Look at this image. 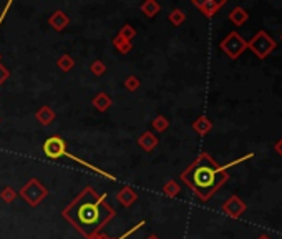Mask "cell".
Wrapping results in <instances>:
<instances>
[{"mask_svg": "<svg viewBox=\"0 0 282 239\" xmlns=\"http://www.w3.org/2000/svg\"><path fill=\"white\" fill-rule=\"evenodd\" d=\"M115 216L116 211L106 201V196L91 186H87L82 193L76 194L75 200L68 202L62 211L63 220L70 222L85 239L102 233V229L110 224Z\"/></svg>", "mask_w": 282, "mask_h": 239, "instance_id": "cell-1", "label": "cell"}, {"mask_svg": "<svg viewBox=\"0 0 282 239\" xmlns=\"http://www.w3.org/2000/svg\"><path fill=\"white\" fill-rule=\"evenodd\" d=\"M179 178L201 201H208L229 180V175L209 153H201Z\"/></svg>", "mask_w": 282, "mask_h": 239, "instance_id": "cell-2", "label": "cell"}, {"mask_svg": "<svg viewBox=\"0 0 282 239\" xmlns=\"http://www.w3.org/2000/svg\"><path fill=\"white\" fill-rule=\"evenodd\" d=\"M18 196L27 202L30 208H37V206L48 196V189L43 183H40L37 178H30L25 184L20 188Z\"/></svg>", "mask_w": 282, "mask_h": 239, "instance_id": "cell-3", "label": "cell"}, {"mask_svg": "<svg viewBox=\"0 0 282 239\" xmlns=\"http://www.w3.org/2000/svg\"><path fill=\"white\" fill-rule=\"evenodd\" d=\"M247 48L259 60H265L277 48V42L265 30H259L247 42Z\"/></svg>", "mask_w": 282, "mask_h": 239, "instance_id": "cell-4", "label": "cell"}, {"mask_svg": "<svg viewBox=\"0 0 282 239\" xmlns=\"http://www.w3.org/2000/svg\"><path fill=\"white\" fill-rule=\"evenodd\" d=\"M219 48L231 60H237L246 50H247V40L241 37L237 32H231V34H228L223 40H221Z\"/></svg>", "mask_w": 282, "mask_h": 239, "instance_id": "cell-5", "label": "cell"}, {"mask_svg": "<svg viewBox=\"0 0 282 239\" xmlns=\"http://www.w3.org/2000/svg\"><path fill=\"white\" fill-rule=\"evenodd\" d=\"M67 153V143L62 136L53 135V136H48L43 143V155L50 160H58Z\"/></svg>", "mask_w": 282, "mask_h": 239, "instance_id": "cell-6", "label": "cell"}, {"mask_svg": "<svg viewBox=\"0 0 282 239\" xmlns=\"http://www.w3.org/2000/svg\"><path fill=\"white\" fill-rule=\"evenodd\" d=\"M246 209H247V206H246V202L241 200L237 194H232V196L223 204V213L226 216L232 218V220H239V218L246 213Z\"/></svg>", "mask_w": 282, "mask_h": 239, "instance_id": "cell-7", "label": "cell"}, {"mask_svg": "<svg viewBox=\"0 0 282 239\" xmlns=\"http://www.w3.org/2000/svg\"><path fill=\"white\" fill-rule=\"evenodd\" d=\"M226 3H228L226 0H221V2H217V0H193V5H194L196 9L208 18L214 17Z\"/></svg>", "mask_w": 282, "mask_h": 239, "instance_id": "cell-8", "label": "cell"}, {"mask_svg": "<svg viewBox=\"0 0 282 239\" xmlns=\"http://www.w3.org/2000/svg\"><path fill=\"white\" fill-rule=\"evenodd\" d=\"M48 25L53 28L55 32H63L68 25H70V17H68L63 10L58 9L48 17Z\"/></svg>", "mask_w": 282, "mask_h": 239, "instance_id": "cell-9", "label": "cell"}, {"mask_svg": "<svg viewBox=\"0 0 282 239\" xmlns=\"http://www.w3.org/2000/svg\"><path fill=\"white\" fill-rule=\"evenodd\" d=\"M116 200L123 208H131L136 201H138V193L131 188V186H123L118 193H116Z\"/></svg>", "mask_w": 282, "mask_h": 239, "instance_id": "cell-10", "label": "cell"}, {"mask_svg": "<svg viewBox=\"0 0 282 239\" xmlns=\"http://www.w3.org/2000/svg\"><path fill=\"white\" fill-rule=\"evenodd\" d=\"M65 158H68V160H73L75 163H78V165H83L85 168H88V169H91V171H95L96 175H100V176H103V178H106V180H110V181H116V176H113L110 175V173H106L105 169L102 168H98V166H95V165H91V163H88L87 160H83V158H80V156H75V155H71L70 151H67L65 155H63Z\"/></svg>", "mask_w": 282, "mask_h": 239, "instance_id": "cell-11", "label": "cell"}, {"mask_svg": "<svg viewBox=\"0 0 282 239\" xmlns=\"http://www.w3.org/2000/svg\"><path fill=\"white\" fill-rule=\"evenodd\" d=\"M136 143H138V147L143 149V151L146 153H151L153 149H155L156 147H158V138H156L155 133L151 131H144L141 133V135L138 136V140H136Z\"/></svg>", "mask_w": 282, "mask_h": 239, "instance_id": "cell-12", "label": "cell"}, {"mask_svg": "<svg viewBox=\"0 0 282 239\" xmlns=\"http://www.w3.org/2000/svg\"><path fill=\"white\" fill-rule=\"evenodd\" d=\"M55 118H56V113L52 110V107H48V105H43L42 108H38V110L35 111V120H37L42 127H50V125L55 121Z\"/></svg>", "mask_w": 282, "mask_h": 239, "instance_id": "cell-13", "label": "cell"}, {"mask_svg": "<svg viewBox=\"0 0 282 239\" xmlns=\"http://www.w3.org/2000/svg\"><path fill=\"white\" fill-rule=\"evenodd\" d=\"M91 105L95 107V110L105 113V111H108L111 108L113 100H111V96L108 95V93L100 92V93H96V95L93 96V100H91Z\"/></svg>", "mask_w": 282, "mask_h": 239, "instance_id": "cell-14", "label": "cell"}, {"mask_svg": "<svg viewBox=\"0 0 282 239\" xmlns=\"http://www.w3.org/2000/svg\"><path fill=\"white\" fill-rule=\"evenodd\" d=\"M193 129L197 133L199 136H206L208 133H211V129H212V121L208 118V116H204V115H201V116H197V118L193 121Z\"/></svg>", "mask_w": 282, "mask_h": 239, "instance_id": "cell-15", "label": "cell"}, {"mask_svg": "<svg viewBox=\"0 0 282 239\" xmlns=\"http://www.w3.org/2000/svg\"><path fill=\"white\" fill-rule=\"evenodd\" d=\"M228 17H229V20H231V22L234 23L236 27H241V25H244V23L249 20V14L243 9V7H234V9L229 12Z\"/></svg>", "mask_w": 282, "mask_h": 239, "instance_id": "cell-16", "label": "cell"}, {"mask_svg": "<svg viewBox=\"0 0 282 239\" xmlns=\"http://www.w3.org/2000/svg\"><path fill=\"white\" fill-rule=\"evenodd\" d=\"M140 10L143 12L144 15H146L148 18H155L156 15L159 14V10H161V5L156 0H144L143 3L140 5Z\"/></svg>", "mask_w": 282, "mask_h": 239, "instance_id": "cell-17", "label": "cell"}, {"mask_svg": "<svg viewBox=\"0 0 282 239\" xmlns=\"http://www.w3.org/2000/svg\"><path fill=\"white\" fill-rule=\"evenodd\" d=\"M56 67H58L62 72H65V74H68V72H71V70H73V68H75V60H73V56H70L68 54L60 55L58 58H56Z\"/></svg>", "mask_w": 282, "mask_h": 239, "instance_id": "cell-18", "label": "cell"}, {"mask_svg": "<svg viewBox=\"0 0 282 239\" xmlns=\"http://www.w3.org/2000/svg\"><path fill=\"white\" fill-rule=\"evenodd\" d=\"M161 191H163L164 196L168 198H176L178 194L181 193V186L178 181L175 180H168L166 183L163 184V188H161Z\"/></svg>", "mask_w": 282, "mask_h": 239, "instance_id": "cell-19", "label": "cell"}, {"mask_svg": "<svg viewBox=\"0 0 282 239\" xmlns=\"http://www.w3.org/2000/svg\"><path fill=\"white\" fill-rule=\"evenodd\" d=\"M143 226H144V221L136 222V224L133 226L131 229H128L126 233L122 234V236H120V238H110V236H106V234H102V233H100V234H95V236H93V238H90V239H126V238H130L133 233H136V231H140L141 228H143Z\"/></svg>", "mask_w": 282, "mask_h": 239, "instance_id": "cell-20", "label": "cell"}, {"mask_svg": "<svg viewBox=\"0 0 282 239\" xmlns=\"http://www.w3.org/2000/svg\"><path fill=\"white\" fill-rule=\"evenodd\" d=\"M168 20H169V23H173L175 27H179L186 22V14H184L181 9H175L168 14Z\"/></svg>", "mask_w": 282, "mask_h": 239, "instance_id": "cell-21", "label": "cell"}, {"mask_svg": "<svg viewBox=\"0 0 282 239\" xmlns=\"http://www.w3.org/2000/svg\"><path fill=\"white\" fill-rule=\"evenodd\" d=\"M113 47H115L122 55H126V54H130V52H131L133 43L126 42V40H123V38H120L118 35H116V37L113 38Z\"/></svg>", "mask_w": 282, "mask_h": 239, "instance_id": "cell-22", "label": "cell"}, {"mask_svg": "<svg viewBox=\"0 0 282 239\" xmlns=\"http://www.w3.org/2000/svg\"><path fill=\"white\" fill-rule=\"evenodd\" d=\"M151 127H153V129H155V131L163 133V131H166V129L169 128V120L166 118V116L158 115L155 120L151 121Z\"/></svg>", "mask_w": 282, "mask_h": 239, "instance_id": "cell-23", "label": "cell"}, {"mask_svg": "<svg viewBox=\"0 0 282 239\" xmlns=\"http://www.w3.org/2000/svg\"><path fill=\"white\" fill-rule=\"evenodd\" d=\"M118 37L123 38V40H126V42H131V40L136 37V28L133 27V25H130V23H124V25L120 28Z\"/></svg>", "mask_w": 282, "mask_h": 239, "instance_id": "cell-24", "label": "cell"}, {"mask_svg": "<svg viewBox=\"0 0 282 239\" xmlns=\"http://www.w3.org/2000/svg\"><path fill=\"white\" fill-rule=\"evenodd\" d=\"M18 193L15 191L12 186H5V188L0 191V200H2L3 202H7V204H10V202H14L15 200H17Z\"/></svg>", "mask_w": 282, "mask_h": 239, "instance_id": "cell-25", "label": "cell"}, {"mask_svg": "<svg viewBox=\"0 0 282 239\" xmlns=\"http://www.w3.org/2000/svg\"><path fill=\"white\" fill-rule=\"evenodd\" d=\"M123 87L126 88L128 92H131V93H135L138 88L141 87V80L138 78V76H135V75H130L126 80L123 82Z\"/></svg>", "mask_w": 282, "mask_h": 239, "instance_id": "cell-26", "label": "cell"}, {"mask_svg": "<svg viewBox=\"0 0 282 239\" xmlns=\"http://www.w3.org/2000/svg\"><path fill=\"white\" fill-rule=\"evenodd\" d=\"M106 65H105V62H102V60H95V62H91L90 65V72L93 74L95 76H103L105 74H106Z\"/></svg>", "mask_w": 282, "mask_h": 239, "instance_id": "cell-27", "label": "cell"}, {"mask_svg": "<svg viewBox=\"0 0 282 239\" xmlns=\"http://www.w3.org/2000/svg\"><path fill=\"white\" fill-rule=\"evenodd\" d=\"M254 158V153H249V155H244V156H241V158H237V160L234 161H231V163H228V165H224L223 168L228 171L229 168H232V166H237V165H241V163H244V161H247V160H252Z\"/></svg>", "mask_w": 282, "mask_h": 239, "instance_id": "cell-28", "label": "cell"}, {"mask_svg": "<svg viewBox=\"0 0 282 239\" xmlns=\"http://www.w3.org/2000/svg\"><path fill=\"white\" fill-rule=\"evenodd\" d=\"M9 76H10L9 68H7L2 62H0V87H2V85L5 83L7 80H9Z\"/></svg>", "mask_w": 282, "mask_h": 239, "instance_id": "cell-29", "label": "cell"}, {"mask_svg": "<svg viewBox=\"0 0 282 239\" xmlns=\"http://www.w3.org/2000/svg\"><path fill=\"white\" fill-rule=\"evenodd\" d=\"M10 7H12V2H7V3H5V7H3L2 14H0V25H2V22H3V20H5V17H7V12H9Z\"/></svg>", "mask_w": 282, "mask_h": 239, "instance_id": "cell-30", "label": "cell"}, {"mask_svg": "<svg viewBox=\"0 0 282 239\" xmlns=\"http://www.w3.org/2000/svg\"><path fill=\"white\" fill-rule=\"evenodd\" d=\"M274 151H276L279 156H282V138L277 140L276 143H274Z\"/></svg>", "mask_w": 282, "mask_h": 239, "instance_id": "cell-31", "label": "cell"}, {"mask_svg": "<svg viewBox=\"0 0 282 239\" xmlns=\"http://www.w3.org/2000/svg\"><path fill=\"white\" fill-rule=\"evenodd\" d=\"M257 239H271V238H269V236H267V234H261V236H259V238H257Z\"/></svg>", "mask_w": 282, "mask_h": 239, "instance_id": "cell-32", "label": "cell"}, {"mask_svg": "<svg viewBox=\"0 0 282 239\" xmlns=\"http://www.w3.org/2000/svg\"><path fill=\"white\" fill-rule=\"evenodd\" d=\"M146 239H159V238L156 236V234H150V236H148Z\"/></svg>", "mask_w": 282, "mask_h": 239, "instance_id": "cell-33", "label": "cell"}, {"mask_svg": "<svg viewBox=\"0 0 282 239\" xmlns=\"http://www.w3.org/2000/svg\"><path fill=\"white\" fill-rule=\"evenodd\" d=\"M0 62H2V55H0Z\"/></svg>", "mask_w": 282, "mask_h": 239, "instance_id": "cell-34", "label": "cell"}, {"mask_svg": "<svg viewBox=\"0 0 282 239\" xmlns=\"http://www.w3.org/2000/svg\"><path fill=\"white\" fill-rule=\"evenodd\" d=\"M281 40H282V35H281Z\"/></svg>", "mask_w": 282, "mask_h": 239, "instance_id": "cell-35", "label": "cell"}]
</instances>
